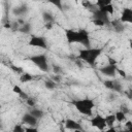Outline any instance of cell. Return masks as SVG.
Listing matches in <instances>:
<instances>
[{"label":"cell","instance_id":"cell-1","mask_svg":"<svg viewBox=\"0 0 132 132\" xmlns=\"http://www.w3.org/2000/svg\"><path fill=\"white\" fill-rule=\"evenodd\" d=\"M65 36L68 43H79L85 47L91 46L90 35L86 29H79V30L67 29L65 30Z\"/></svg>","mask_w":132,"mask_h":132},{"label":"cell","instance_id":"cell-2","mask_svg":"<svg viewBox=\"0 0 132 132\" xmlns=\"http://www.w3.org/2000/svg\"><path fill=\"white\" fill-rule=\"evenodd\" d=\"M102 50L101 48H93V47H86L85 50H80L78 54V58L82 61H85L87 64L94 66L96 64V61L98 57L101 55Z\"/></svg>","mask_w":132,"mask_h":132},{"label":"cell","instance_id":"cell-3","mask_svg":"<svg viewBox=\"0 0 132 132\" xmlns=\"http://www.w3.org/2000/svg\"><path fill=\"white\" fill-rule=\"evenodd\" d=\"M72 104L75 107V109L78 112H80L81 114H85V116H88V117L93 116V108L95 106V103L92 99L85 98V99L73 100Z\"/></svg>","mask_w":132,"mask_h":132},{"label":"cell","instance_id":"cell-4","mask_svg":"<svg viewBox=\"0 0 132 132\" xmlns=\"http://www.w3.org/2000/svg\"><path fill=\"white\" fill-rule=\"evenodd\" d=\"M29 60L42 72H47L48 71V64H47V58L44 54H38L31 56Z\"/></svg>","mask_w":132,"mask_h":132},{"label":"cell","instance_id":"cell-5","mask_svg":"<svg viewBox=\"0 0 132 132\" xmlns=\"http://www.w3.org/2000/svg\"><path fill=\"white\" fill-rule=\"evenodd\" d=\"M108 64L104 65L103 67H100L99 68V71L105 75V76H108V77H113L116 76V74L118 73V67H117V61L111 59L110 57L108 58Z\"/></svg>","mask_w":132,"mask_h":132},{"label":"cell","instance_id":"cell-6","mask_svg":"<svg viewBox=\"0 0 132 132\" xmlns=\"http://www.w3.org/2000/svg\"><path fill=\"white\" fill-rule=\"evenodd\" d=\"M28 44L30 46H34V47H39V48H46L47 47V43H46V40L44 37L42 36H36V35H33L31 36Z\"/></svg>","mask_w":132,"mask_h":132},{"label":"cell","instance_id":"cell-7","mask_svg":"<svg viewBox=\"0 0 132 132\" xmlns=\"http://www.w3.org/2000/svg\"><path fill=\"white\" fill-rule=\"evenodd\" d=\"M91 125L95 128H97L98 130H104L107 126H106V121H105V118L100 116V114H97V116H94L91 118V121H90Z\"/></svg>","mask_w":132,"mask_h":132},{"label":"cell","instance_id":"cell-8","mask_svg":"<svg viewBox=\"0 0 132 132\" xmlns=\"http://www.w3.org/2000/svg\"><path fill=\"white\" fill-rule=\"evenodd\" d=\"M108 15H109L108 13H106V12L100 10L99 8H97L96 10H94V11L92 12L93 20H100V21H102L105 25H109V24H110V20H109Z\"/></svg>","mask_w":132,"mask_h":132},{"label":"cell","instance_id":"cell-9","mask_svg":"<svg viewBox=\"0 0 132 132\" xmlns=\"http://www.w3.org/2000/svg\"><path fill=\"white\" fill-rule=\"evenodd\" d=\"M22 121H23L24 124H26V125H28V126H30V127H35V126L37 125V123H38V119H36V118H35L34 116H32L30 112L25 113V114L23 116V118H22Z\"/></svg>","mask_w":132,"mask_h":132},{"label":"cell","instance_id":"cell-10","mask_svg":"<svg viewBox=\"0 0 132 132\" xmlns=\"http://www.w3.org/2000/svg\"><path fill=\"white\" fill-rule=\"evenodd\" d=\"M65 127H66V129L73 130V131H81L82 130V127L80 126V124L71 119H67L65 121Z\"/></svg>","mask_w":132,"mask_h":132},{"label":"cell","instance_id":"cell-11","mask_svg":"<svg viewBox=\"0 0 132 132\" xmlns=\"http://www.w3.org/2000/svg\"><path fill=\"white\" fill-rule=\"evenodd\" d=\"M122 23H132V9L131 8H124L122 11V15L120 18Z\"/></svg>","mask_w":132,"mask_h":132},{"label":"cell","instance_id":"cell-12","mask_svg":"<svg viewBox=\"0 0 132 132\" xmlns=\"http://www.w3.org/2000/svg\"><path fill=\"white\" fill-rule=\"evenodd\" d=\"M28 11V7L26 5H21V6H18L15 8H13L12 12L13 14L18 15V16H21V15H24L26 12Z\"/></svg>","mask_w":132,"mask_h":132},{"label":"cell","instance_id":"cell-13","mask_svg":"<svg viewBox=\"0 0 132 132\" xmlns=\"http://www.w3.org/2000/svg\"><path fill=\"white\" fill-rule=\"evenodd\" d=\"M81 5H82L86 9L90 10L91 12H93L94 10H96V9L98 8L96 4L92 3V2H91V1H89V0H81Z\"/></svg>","mask_w":132,"mask_h":132},{"label":"cell","instance_id":"cell-14","mask_svg":"<svg viewBox=\"0 0 132 132\" xmlns=\"http://www.w3.org/2000/svg\"><path fill=\"white\" fill-rule=\"evenodd\" d=\"M30 113L32 114V116H34L36 119H41L43 116H44V112H43V110H41V109H39V108H35V107H33L31 110H30Z\"/></svg>","mask_w":132,"mask_h":132},{"label":"cell","instance_id":"cell-15","mask_svg":"<svg viewBox=\"0 0 132 132\" xmlns=\"http://www.w3.org/2000/svg\"><path fill=\"white\" fill-rule=\"evenodd\" d=\"M110 24L112 25V27L114 28V30H116V31H118V32H121V31H123V30H124V23H122L120 20H118V21H113V22H110Z\"/></svg>","mask_w":132,"mask_h":132},{"label":"cell","instance_id":"cell-16","mask_svg":"<svg viewBox=\"0 0 132 132\" xmlns=\"http://www.w3.org/2000/svg\"><path fill=\"white\" fill-rule=\"evenodd\" d=\"M42 20L45 22V23H53L54 22V16L51 12L48 11H43L42 12Z\"/></svg>","mask_w":132,"mask_h":132},{"label":"cell","instance_id":"cell-17","mask_svg":"<svg viewBox=\"0 0 132 132\" xmlns=\"http://www.w3.org/2000/svg\"><path fill=\"white\" fill-rule=\"evenodd\" d=\"M114 118H116V121L119 122V123L125 122V121H126V113H124L122 110L117 111V112L114 113Z\"/></svg>","mask_w":132,"mask_h":132},{"label":"cell","instance_id":"cell-18","mask_svg":"<svg viewBox=\"0 0 132 132\" xmlns=\"http://www.w3.org/2000/svg\"><path fill=\"white\" fill-rule=\"evenodd\" d=\"M19 31L22 32V33H30L31 32V25L29 23H24L21 25V28H19Z\"/></svg>","mask_w":132,"mask_h":132},{"label":"cell","instance_id":"cell-19","mask_svg":"<svg viewBox=\"0 0 132 132\" xmlns=\"http://www.w3.org/2000/svg\"><path fill=\"white\" fill-rule=\"evenodd\" d=\"M98 8H99L100 10H102V11H104V12L108 13V14H112V13H113V10H114V8H113L112 4H108V5H105V6L98 7Z\"/></svg>","mask_w":132,"mask_h":132},{"label":"cell","instance_id":"cell-20","mask_svg":"<svg viewBox=\"0 0 132 132\" xmlns=\"http://www.w3.org/2000/svg\"><path fill=\"white\" fill-rule=\"evenodd\" d=\"M32 79H33V76H32L31 74L27 73V72L22 73V75H21V77H20V80H21L22 82H28V81H31Z\"/></svg>","mask_w":132,"mask_h":132},{"label":"cell","instance_id":"cell-21","mask_svg":"<svg viewBox=\"0 0 132 132\" xmlns=\"http://www.w3.org/2000/svg\"><path fill=\"white\" fill-rule=\"evenodd\" d=\"M105 121H106V126L107 127H112V125L116 122V118L114 114H109L107 117H105Z\"/></svg>","mask_w":132,"mask_h":132},{"label":"cell","instance_id":"cell-22","mask_svg":"<svg viewBox=\"0 0 132 132\" xmlns=\"http://www.w3.org/2000/svg\"><path fill=\"white\" fill-rule=\"evenodd\" d=\"M44 86H45L46 89H48V90H53V89L56 88V82H55L54 80H52V79H47V80L44 81Z\"/></svg>","mask_w":132,"mask_h":132},{"label":"cell","instance_id":"cell-23","mask_svg":"<svg viewBox=\"0 0 132 132\" xmlns=\"http://www.w3.org/2000/svg\"><path fill=\"white\" fill-rule=\"evenodd\" d=\"M112 91L118 92V93H121V92H122V85H121V82H120V81H118V80H113Z\"/></svg>","mask_w":132,"mask_h":132},{"label":"cell","instance_id":"cell-24","mask_svg":"<svg viewBox=\"0 0 132 132\" xmlns=\"http://www.w3.org/2000/svg\"><path fill=\"white\" fill-rule=\"evenodd\" d=\"M51 4H53L54 6H56L57 8H59L60 10H62V7H63V5H62V0H47Z\"/></svg>","mask_w":132,"mask_h":132},{"label":"cell","instance_id":"cell-25","mask_svg":"<svg viewBox=\"0 0 132 132\" xmlns=\"http://www.w3.org/2000/svg\"><path fill=\"white\" fill-rule=\"evenodd\" d=\"M108 4H111V0H97V2H96L97 7L105 6V5H108Z\"/></svg>","mask_w":132,"mask_h":132},{"label":"cell","instance_id":"cell-26","mask_svg":"<svg viewBox=\"0 0 132 132\" xmlns=\"http://www.w3.org/2000/svg\"><path fill=\"white\" fill-rule=\"evenodd\" d=\"M92 22H93V24H94L95 26H98V27H103V26H105V24H104L102 21H100V20H92Z\"/></svg>","mask_w":132,"mask_h":132},{"label":"cell","instance_id":"cell-27","mask_svg":"<svg viewBox=\"0 0 132 132\" xmlns=\"http://www.w3.org/2000/svg\"><path fill=\"white\" fill-rule=\"evenodd\" d=\"M104 86L109 89V90H112V86H113V80H105L104 81Z\"/></svg>","mask_w":132,"mask_h":132},{"label":"cell","instance_id":"cell-28","mask_svg":"<svg viewBox=\"0 0 132 132\" xmlns=\"http://www.w3.org/2000/svg\"><path fill=\"white\" fill-rule=\"evenodd\" d=\"M13 131H14V132H24V131H25V128H23L21 125H16V126L13 128Z\"/></svg>","mask_w":132,"mask_h":132},{"label":"cell","instance_id":"cell-29","mask_svg":"<svg viewBox=\"0 0 132 132\" xmlns=\"http://www.w3.org/2000/svg\"><path fill=\"white\" fill-rule=\"evenodd\" d=\"M26 101H27V103H28L29 106H31V107H34V106H35V101H34L33 99H31V98L28 97V98L26 99Z\"/></svg>","mask_w":132,"mask_h":132},{"label":"cell","instance_id":"cell-30","mask_svg":"<svg viewBox=\"0 0 132 132\" xmlns=\"http://www.w3.org/2000/svg\"><path fill=\"white\" fill-rule=\"evenodd\" d=\"M45 28L47 30H51L53 28V23H45Z\"/></svg>","mask_w":132,"mask_h":132},{"label":"cell","instance_id":"cell-31","mask_svg":"<svg viewBox=\"0 0 132 132\" xmlns=\"http://www.w3.org/2000/svg\"><path fill=\"white\" fill-rule=\"evenodd\" d=\"M126 126H127V128H128V130H132V125H131V122L130 121H128L127 123H126Z\"/></svg>","mask_w":132,"mask_h":132}]
</instances>
